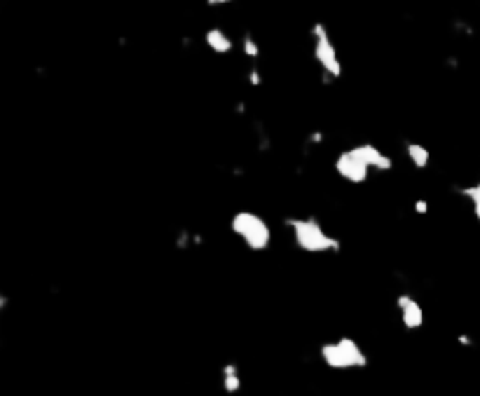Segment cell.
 I'll return each instance as SVG.
<instances>
[{
  "instance_id": "cell-6",
  "label": "cell",
  "mask_w": 480,
  "mask_h": 396,
  "mask_svg": "<svg viewBox=\"0 0 480 396\" xmlns=\"http://www.w3.org/2000/svg\"><path fill=\"white\" fill-rule=\"evenodd\" d=\"M396 305H399V310H401V319L406 328L415 331L424 324V310H422V305L413 296H399L396 298Z\"/></svg>"
},
{
  "instance_id": "cell-4",
  "label": "cell",
  "mask_w": 480,
  "mask_h": 396,
  "mask_svg": "<svg viewBox=\"0 0 480 396\" xmlns=\"http://www.w3.org/2000/svg\"><path fill=\"white\" fill-rule=\"evenodd\" d=\"M312 38H314V59L319 61L326 80H337L342 75V61L337 56V49L333 45L328 29L323 24H314L312 26Z\"/></svg>"
},
{
  "instance_id": "cell-2",
  "label": "cell",
  "mask_w": 480,
  "mask_h": 396,
  "mask_svg": "<svg viewBox=\"0 0 480 396\" xmlns=\"http://www.w3.org/2000/svg\"><path fill=\"white\" fill-rule=\"evenodd\" d=\"M230 228L251 251H265L272 244L270 223L253 212H237L230 221Z\"/></svg>"
},
{
  "instance_id": "cell-13",
  "label": "cell",
  "mask_w": 480,
  "mask_h": 396,
  "mask_svg": "<svg viewBox=\"0 0 480 396\" xmlns=\"http://www.w3.org/2000/svg\"><path fill=\"white\" fill-rule=\"evenodd\" d=\"M415 212H417L419 216H422V214H426V212H429V202H424V200L415 202Z\"/></svg>"
},
{
  "instance_id": "cell-7",
  "label": "cell",
  "mask_w": 480,
  "mask_h": 396,
  "mask_svg": "<svg viewBox=\"0 0 480 396\" xmlns=\"http://www.w3.org/2000/svg\"><path fill=\"white\" fill-rule=\"evenodd\" d=\"M356 150L361 152V157L368 162L370 169L380 171V174H384V171H392L394 169V159L387 155L382 148H377V145L373 143H358Z\"/></svg>"
},
{
  "instance_id": "cell-10",
  "label": "cell",
  "mask_w": 480,
  "mask_h": 396,
  "mask_svg": "<svg viewBox=\"0 0 480 396\" xmlns=\"http://www.w3.org/2000/svg\"><path fill=\"white\" fill-rule=\"evenodd\" d=\"M223 387H225L227 394H237L241 387L239 373H237V366H232V363H227V366L223 368Z\"/></svg>"
},
{
  "instance_id": "cell-9",
  "label": "cell",
  "mask_w": 480,
  "mask_h": 396,
  "mask_svg": "<svg viewBox=\"0 0 480 396\" xmlns=\"http://www.w3.org/2000/svg\"><path fill=\"white\" fill-rule=\"evenodd\" d=\"M406 150H408V159L413 162L415 169H426L429 164H431V152H429L422 143H408Z\"/></svg>"
},
{
  "instance_id": "cell-3",
  "label": "cell",
  "mask_w": 480,
  "mask_h": 396,
  "mask_svg": "<svg viewBox=\"0 0 480 396\" xmlns=\"http://www.w3.org/2000/svg\"><path fill=\"white\" fill-rule=\"evenodd\" d=\"M321 359L328 368H363L368 363L363 349L351 338H340L337 342H326L321 347Z\"/></svg>"
},
{
  "instance_id": "cell-5",
  "label": "cell",
  "mask_w": 480,
  "mask_h": 396,
  "mask_svg": "<svg viewBox=\"0 0 480 396\" xmlns=\"http://www.w3.org/2000/svg\"><path fill=\"white\" fill-rule=\"evenodd\" d=\"M335 171H337V176L344 178L347 183L361 185V183L368 181V176L373 169L368 167V162L361 157V152H358L356 145H354V148L342 150L340 155L335 157Z\"/></svg>"
},
{
  "instance_id": "cell-11",
  "label": "cell",
  "mask_w": 480,
  "mask_h": 396,
  "mask_svg": "<svg viewBox=\"0 0 480 396\" xmlns=\"http://www.w3.org/2000/svg\"><path fill=\"white\" fill-rule=\"evenodd\" d=\"M462 195L466 197V200L471 202L473 214H476V219L480 221V181H478V183H473V185H469V188H464V190H462Z\"/></svg>"
},
{
  "instance_id": "cell-1",
  "label": "cell",
  "mask_w": 480,
  "mask_h": 396,
  "mask_svg": "<svg viewBox=\"0 0 480 396\" xmlns=\"http://www.w3.org/2000/svg\"><path fill=\"white\" fill-rule=\"evenodd\" d=\"M286 225L291 230L296 246L307 253L340 251V239L333 237L323 228V223L314 216H293V219H286Z\"/></svg>"
},
{
  "instance_id": "cell-8",
  "label": "cell",
  "mask_w": 480,
  "mask_h": 396,
  "mask_svg": "<svg viewBox=\"0 0 480 396\" xmlns=\"http://www.w3.org/2000/svg\"><path fill=\"white\" fill-rule=\"evenodd\" d=\"M204 42H207L216 54L232 52V40H230V35L221 29H209L207 35H204Z\"/></svg>"
},
{
  "instance_id": "cell-14",
  "label": "cell",
  "mask_w": 480,
  "mask_h": 396,
  "mask_svg": "<svg viewBox=\"0 0 480 396\" xmlns=\"http://www.w3.org/2000/svg\"><path fill=\"white\" fill-rule=\"evenodd\" d=\"M248 80H251V85H260V73H258V71H255V68H253V71H251V75H248Z\"/></svg>"
},
{
  "instance_id": "cell-15",
  "label": "cell",
  "mask_w": 480,
  "mask_h": 396,
  "mask_svg": "<svg viewBox=\"0 0 480 396\" xmlns=\"http://www.w3.org/2000/svg\"><path fill=\"white\" fill-rule=\"evenodd\" d=\"M209 5H227V3H232V0H207Z\"/></svg>"
},
{
  "instance_id": "cell-12",
  "label": "cell",
  "mask_w": 480,
  "mask_h": 396,
  "mask_svg": "<svg viewBox=\"0 0 480 396\" xmlns=\"http://www.w3.org/2000/svg\"><path fill=\"white\" fill-rule=\"evenodd\" d=\"M241 47H244V54L246 56H251V59H258L260 47H258V42H255L251 35H244V40H241Z\"/></svg>"
}]
</instances>
